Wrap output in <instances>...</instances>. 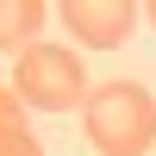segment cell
I'll use <instances>...</instances> for the list:
<instances>
[{
    "label": "cell",
    "mask_w": 156,
    "mask_h": 156,
    "mask_svg": "<svg viewBox=\"0 0 156 156\" xmlns=\"http://www.w3.org/2000/svg\"><path fill=\"white\" fill-rule=\"evenodd\" d=\"M81 131L100 156H144L156 144V94L131 75L100 81L81 106Z\"/></svg>",
    "instance_id": "6da1fadb"
},
{
    "label": "cell",
    "mask_w": 156,
    "mask_h": 156,
    "mask_svg": "<svg viewBox=\"0 0 156 156\" xmlns=\"http://www.w3.org/2000/svg\"><path fill=\"white\" fill-rule=\"evenodd\" d=\"M12 94L37 112H75L87 106V69L69 44H31L19 62H12Z\"/></svg>",
    "instance_id": "7a4b0ae2"
},
{
    "label": "cell",
    "mask_w": 156,
    "mask_h": 156,
    "mask_svg": "<svg viewBox=\"0 0 156 156\" xmlns=\"http://www.w3.org/2000/svg\"><path fill=\"white\" fill-rule=\"evenodd\" d=\"M62 25L87 50H119L131 37V25H137V6L131 0H69L62 6Z\"/></svg>",
    "instance_id": "3957f363"
},
{
    "label": "cell",
    "mask_w": 156,
    "mask_h": 156,
    "mask_svg": "<svg viewBox=\"0 0 156 156\" xmlns=\"http://www.w3.org/2000/svg\"><path fill=\"white\" fill-rule=\"evenodd\" d=\"M44 19H50L44 0H0V50L25 56L37 44V31H44Z\"/></svg>",
    "instance_id": "277c9868"
},
{
    "label": "cell",
    "mask_w": 156,
    "mask_h": 156,
    "mask_svg": "<svg viewBox=\"0 0 156 156\" xmlns=\"http://www.w3.org/2000/svg\"><path fill=\"white\" fill-rule=\"evenodd\" d=\"M25 100L12 94V81L0 87V156H44V144L31 137V119H25Z\"/></svg>",
    "instance_id": "5b68a950"
},
{
    "label": "cell",
    "mask_w": 156,
    "mask_h": 156,
    "mask_svg": "<svg viewBox=\"0 0 156 156\" xmlns=\"http://www.w3.org/2000/svg\"><path fill=\"white\" fill-rule=\"evenodd\" d=\"M144 19H150V25H156V0H150V6H144Z\"/></svg>",
    "instance_id": "8992f818"
}]
</instances>
